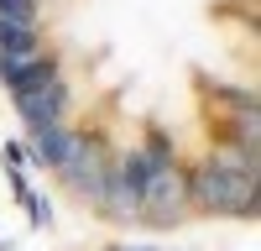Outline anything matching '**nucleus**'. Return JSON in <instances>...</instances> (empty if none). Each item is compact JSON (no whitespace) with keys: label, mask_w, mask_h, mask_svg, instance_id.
I'll return each mask as SVG.
<instances>
[{"label":"nucleus","mask_w":261,"mask_h":251,"mask_svg":"<svg viewBox=\"0 0 261 251\" xmlns=\"http://www.w3.org/2000/svg\"><path fill=\"white\" fill-rule=\"evenodd\" d=\"M188 209L209 220H256L261 215V162L225 152L188 157Z\"/></svg>","instance_id":"obj_1"},{"label":"nucleus","mask_w":261,"mask_h":251,"mask_svg":"<svg viewBox=\"0 0 261 251\" xmlns=\"http://www.w3.org/2000/svg\"><path fill=\"white\" fill-rule=\"evenodd\" d=\"M110 167H115V136H110V126H79L73 152H68V162L53 173V183H58L73 204L94 209V199L105 194V183H110Z\"/></svg>","instance_id":"obj_2"},{"label":"nucleus","mask_w":261,"mask_h":251,"mask_svg":"<svg viewBox=\"0 0 261 251\" xmlns=\"http://www.w3.org/2000/svg\"><path fill=\"white\" fill-rule=\"evenodd\" d=\"M11 105H16V115H21L27 131L73 120V79H68V68H47V73L27 79V84L11 94Z\"/></svg>","instance_id":"obj_3"},{"label":"nucleus","mask_w":261,"mask_h":251,"mask_svg":"<svg viewBox=\"0 0 261 251\" xmlns=\"http://www.w3.org/2000/svg\"><path fill=\"white\" fill-rule=\"evenodd\" d=\"M188 215H193V209H188V157H183V162L162 167V173L141 188L136 230H157V236H162V230H178Z\"/></svg>","instance_id":"obj_4"},{"label":"nucleus","mask_w":261,"mask_h":251,"mask_svg":"<svg viewBox=\"0 0 261 251\" xmlns=\"http://www.w3.org/2000/svg\"><path fill=\"white\" fill-rule=\"evenodd\" d=\"M193 94H199L204 115H220V120H251V126H261L256 89H246V84H230V79H214V73H193Z\"/></svg>","instance_id":"obj_5"},{"label":"nucleus","mask_w":261,"mask_h":251,"mask_svg":"<svg viewBox=\"0 0 261 251\" xmlns=\"http://www.w3.org/2000/svg\"><path fill=\"white\" fill-rule=\"evenodd\" d=\"M73 136H79V120H63V126H37V131H27V162L37 167V173H58L63 162H68V152H73Z\"/></svg>","instance_id":"obj_6"},{"label":"nucleus","mask_w":261,"mask_h":251,"mask_svg":"<svg viewBox=\"0 0 261 251\" xmlns=\"http://www.w3.org/2000/svg\"><path fill=\"white\" fill-rule=\"evenodd\" d=\"M47 27H32V21H16V16H0V53H32V47H47Z\"/></svg>","instance_id":"obj_7"},{"label":"nucleus","mask_w":261,"mask_h":251,"mask_svg":"<svg viewBox=\"0 0 261 251\" xmlns=\"http://www.w3.org/2000/svg\"><path fill=\"white\" fill-rule=\"evenodd\" d=\"M21 209H27V220H32L37 230H53V199L42 194V188H32V199L21 204Z\"/></svg>","instance_id":"obj_8"},{"label":"nucleus","mask_w":261,"mask_h":251,"mask_svg":"<svg viewBox=\"0 0 261 251\" xmlns=\"http://www.w3.org/2000/svg\"><path fill=\"white\" fill-rule=\"evenodd\" d=\"M105 251H167V246H157V241H136V246H125V241H115V246H105Z\"/></svg>","instance_id":"obj_9"},{"label":"nucleus","mask_w":261,"mask_h":251,"mask_svg":"<svg viewBox=\"0 0 261 251\" xmlns=\"http://www.w3.org/2000/svg\"><path fill=\"white\" fill-rule=\"evenodd\" d=\"M99 251H105V246H99Z\"/></svg>","instance_id":"obj_10"}]
</instances>
